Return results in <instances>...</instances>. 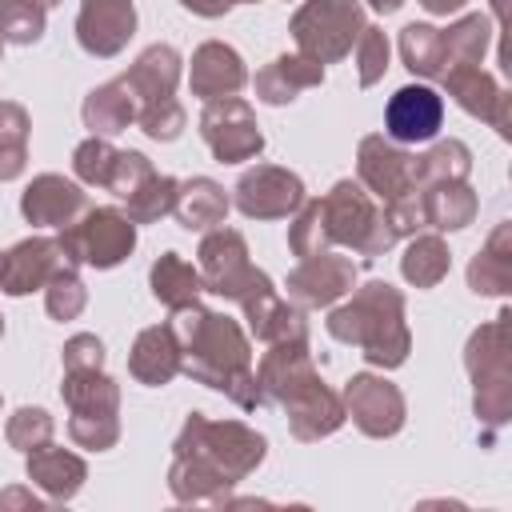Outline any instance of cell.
I'll return each instance as SVG.
<instances>
[{
  "instance_id": "e575fe53",
  "label": "cell",
  "mask_w": 512,
  "mask_h": 512,
  "mask_svg": "<svg viewBox=\"0 0 512 512\" xmlns=\"http://www.w3.org/2000/svg\"><path fill=\"white\" fill-rule=\"evenodd\" d=\"M468 172H472V148L456 136L436 140L428 152L416 156V192L444 180H468Z\"/></svg>"
},
{
  "instance_id": "7a4b0ae2",
  "label": "cell",
  "mask_w": 512,
  "mask_h": 512,
  "mask_svg": "<svg viewBox=\"0 0 512 512\" xmlns=\"http://www.w3.org/2000/svg\"><path fill=\"white\" fill-rule=\"evenodd\" d=\"M176 336H180V352L184 364L180 372L212 392H224L236 408L252 412L260 408V388H256V368H252V344L248 332L240 328V320L212 312L204 304L180 308L172 316Z\"/></svg>"
},
{
  "instance_id": "9a60e30c",
  "label": "cell",
  "mask_w": 512,
  "mask_h": 512,
  "mask_svg": "<svg viewBox=\"0 0 512 512\" xmlns=\"http://www.w3.org/2000/svg\"><path fill=\"white\" fill-rule=\"evenodd\" d=\"M440 84H444V92H448L468 116L492 124L504 140H512V120H508V104H512V96L496 84L492 72H484L480 64H452V68H444Z\"/></svg>"
},
{
  "instance_id": "7bdbcfd3",
  "label": "cell",
  "mask_w": 512,
  "mask_h": 512,
  "mask_svg": "<svg viewBox=\"0 0 512 512\" xmlns=\"http://www.w3.org/2000/svg\"><path fill=\"white\" fill-rule=\"evenodd\" d=\"M352 52H356V72H360V88H372V84H380L384 80V72H388V36H384V28H376V24H364V32L356 36V44H352Z\"/></svg>"
},
{
  "instance_id": "603a6c76",
  "label": "cell",
  "mask_w": 512,
  "mask_h": 512,
  "mask_svg": "<svg viewBox=\"0 0 512 512\" xmlns=\"http://www.w3.org/2000/svg\"><path fill=\"white\" fill-rule=\"evenodd\" d=\"M180 72H184V60L172 44H148L132 64L128 72L120 76L136 100V112L140 108H152V104H164V100H176V84H180Z\"/></svg>"
},
{
  "instance_id": "44dd1931",
  "label": "cell",
  "mask_w": 512,
  "mask_h": 512,
  "mask_svg": "<svg viewBox=\"0 0 512 512\" xmlns=\"http://www.w3.org/2000/svg\"><path fill=\"white\" fill-rule=\"evenodd\" d=\"M312 376H320L308 340H284V344H268V352L256 364V388L264 404H284L300 384H308Z\"/></svg>"
},
{
  "instance_id": "ac0fdd59",
  "label": "cell",
  "mask_w": 512,
  "mask_h": 512,
  "mask_svg": "<svg viewBox=\"0 0 512 512\" xmlns=\"http://www.w3.org/2000/svg\"><path fill=\"white\" fill-rule=\"evenodd\" d=\"M84 208H88V192L76 180L60 176V172H40L20 192V216L32 228H64Z\"/></svg>"
},
{
  "instance_id": "277c9868",
  "label": "cell",
  "mask_w": 512,
  "mask_h": 512,
  "mask_svg": "<svg viewBox=\"0 0 512 512\" xmlns=\"http://www.w3.org/2000/svg\"><path fill=\"white\" fill-rule=\"evenodd\" d=\"M508 308H500L488 324H480L464 344V368L472 376V412L488 428V440L496 428L512 420V352H508Z\"/></svg>"
},
{
  "instance_id": "7402d4cb",
  "label": "cell",
  "mask_w": 512,
  "mask_h": 512,
  "mask_svg": "<svg viewBox=\"0 0 512 512\" xmlns=\"http://www.w3.org/2000/svg\"><path fill=\"white\" fill-rule=\"evenodd\" d=\"M180 364H184V352H180V336H176L172 320L136 332L132 352H128V372H132L136 384L164 388L180 376Z\"/></svg>"
},
{
  "instance_id": "ffe728a7",
  "label": "cell",
  "mask_w": 512,
  "mask_h": 512,
  "mask_svg": "<svg viewBox=\"0 0 512 512\" xmlns=\"http://www.w3.org/2000/svg\"><path fill=\"white\" fill-rule=\"evenodd\" d=\"M64 264L68 260H64L56 236H28L0 256V292L4 296H28V292L44 288L52 280V272Z\"/></svg>"
},
{
  "instance_id": "ba28073f",
  "label": "cell",
  "mask_w": 512,
  "mask_h": 512,
  "mask_svg": "<svg viewBox=\"0 0 512 512\" xmlns=\"http://www.w3.org/2000/svg\"><path fill=\"white\" fill-rule=\"evenodd\" d=\"M196 268H200L204 292L232 300V304H248L256 292L272 288V276L248 260V240L224 224L204 232V240L196 248Z\"/></svg>"
},
{
  "instance_id": "8fae6325",
  "label": "cell",
  "mask_w": 512,
  "mask_h": 512,
  "mask_svg": "<svg viewBox=\"0 0 512 512\" xmlns=\"http://www.w3.org/2000/svg\"><path fill=\"white\" fill-rule=\"evenodd\" d=\"M304 200V180L280 164H252L232 188V204L248 220H288Z\"/></svg>"
},
{
  "instance_id": "f5cc1de1",
  "label": "cell",
  "mask_w": 512,
  "mask_h": 512,
  "mask_svg": "<svg viewBox=\"0 0 512 512\" xmlns=\"http://www.w3.org/2000/svg\"><path fill=\"white\" fill-rule=\"evenodd\" d=\"M0 48H4V40H0Z\"/></svg>"
},
{
  "instance_id": "f907efd6",
  "label": "cell",
  "mask_w": 512,
  "mask_h": 512,
  "mask_svg": "<svg viewBox=\"0 0 512 512\" xmlns=\"http://www.w3.org/2000/svg\"><path fill=\"white\" fill-rule=\"evenodd\" d=\"M368 8H372V12H380V16H392V12H400V8H404V0H368Z\"/></svg>"
},
{
  "instance_id": "5b68a950",
  "label": "cell",
  "mask_w": 512,
  "mask_h": 512,
  "mask_svg": "<svg viewBox=\"0 0 512 512\" xmlns=\"http://www.w3.org/2000/svg\"><path fill=\"white\" fill-rule=\"evenodd\" d=\"M320 236L324 248L340 244L364 260H376L396 244L380 200L360 180H336L328 196H320Z\"/></svg>"
},
{
  "instance_id": "4316f807",
  "label": "cell",
  "mask_w": 512,
  "mask_h": 512,
  "mask_svg": "<svg viewBox=\"0 0 512 512\" xmlns=\"http://www.w3.org/2000/svg\"><path fill=\"white\" fill-rule=\"evenodd\" d=\"M248 332L264 344H284V340H308V316L300 304L284 300L276 288L256 292L248 304H240Z\"/></svg>"
},
{
  "instance_id": "681fc988",
  "label": "cell",
  "mask_w": 512,
  "mask_h": 512,
  "mask_svg": "<svg viewBox=\"0 0 512 512\" xmlns=\"http://www.w3.org/2000/svg\"><path fill=\"white\" fill-rule=\"evenodd\" d=\"M468 0H420V8L428 12V16H452V12H460Z\"/></svg>"
},
{
  "instance_id": "f1b7e54d",
  "label": "cell",
  "mask_w": 512,
  "mask_h": 512,
  "mask_svg": "<svg viewBox=\"0 0 512 512\" xmlns=\"http://www.w3.org/2000/svg\"><path fill=\"white\" fill-rule=\"evenodd\" d=\"M468 288L476 296H508L512 292V220H500L484 248L468 260Z\"/></svg>"
},
{
  "instance_id": "f546056e",
  "label": "cell",
  "mask_w": 512,
  "mask_h": 512,
  "mask_svg": "<svg viewBox=\"0 0 512 512\" xmlns=\"http://www.w3.org/2000/svg\"><path fill=\"white\" fill-rule=\"evenodd\" d=\"M228 208H232V196L212 176H192V180H180L172 216L188 232H208V228H220L224 224Z\"/></svg>"
},
{
  "instance_id": "60d3db41",
  "label": "cell",
  "mask_w": 512,
  "mask_h": 512,
  "mask_svg": "<svg viewBox=\"0 0 512 512\" xmlns=\"http://www.w3.org/2000/svg\"><path fill=\"white\" fill-rule=\"evenodd\" d=\"M52 432H56V420H52L44 408H32V404L16 408V412L8 416V424H4V440H8L16 452H32V448L48 444Z\"/></svg>"
},
{
  "instance_id": "9c48e42d",
  "label": "cell",
  "mask_w": 512,
  "mask_h": 512,
  "mask_svg": "<svg viewBox=\"0 0 512 512\" xmlns=\"http://www.w3.org/2000/svg\"><path fill=\"white\" fill-rule=\"evenodd\" d=\"M364 24L368 20H364L360 0H304L292 12L288 32H292L300 56H308L316 64H336L352 52Z\"/></svg>"
},
{
  "instance_id": "cb8c5ba5",
  "label": "cell",
  "mask_w": 512,
  "mask_h": 512,
  "mask_svg": "<svg viewBox=\"0 0 512 512\" xmlns=\"http://www.w3.org/2000/svg\"><path fill=\"white\" fill-rule=\"evenodd\" d=\"M248 84V68L244 56L224 44V40H204L192 52V68H188V88L200 100H220V96H236Z\"/></svg>"
},
{
  "instance_id": "52a82bcc",
  "label": "cell",
  "mask_w": 512,
  "mask_h": 512,
  "mask_svg": "<svg viewBox=\"0 0 512 512\" xmlns=\"http://www.w3.org/2000/svg\"><path fill=\"white\" fill-rule=\"evenodd\" d=\"M64 260L72 268H116L132 256L136 248V224L128 220V212L112 208V204H100V208H84L72 224L60 228L56 236Z\"/></svg>"
},
{
  "instance_id": "7c38bea8",
  "label": "cell",
  "mask_w": 512,
  "mask_h": 512,
  "mask_svg": "<svg viewBox=\"0 0 512 512\" xmlns=\"http://www.w3.org/2000/svg\"><path fill=\"white\" fill-rule=\"evenodd\" d=\"M340 400H344L348 420H352L364 436H372V440H388V436H396V432L404 428V420H408L404 392H400L392 380L372 376V372H356V376H348Z\"/></svg>"
},
{
  "instance_id": "bcb514c9",
  "label": "cell",
  "mask_w": 512,
  "mask_h": 512,
  "mask_svg": "<svg viewBox=\"0 0 512 512\" xmlns=\"http://www.w3.org/2000/svg\"><path fill=\"white\" fill-rule=\"evenodd\" d=\"M60 360H64V372L104 368V344H100V336H92V332H76V336L64 340Z\"/></svg>"
},
{
  "instance_id": "ab89813d",
  "label": "cell",
  "mask_w": 512,
  "mask_h": 512,
  "mask_svg": "<svg viewBox=\"0 0 512 512\" xmlns=\"http://www.w3.org/2000/svg\"><path fill=\"white\" fill-rule=\"evenodd\" d=\"M84 304H88V288H84L80 272L72 264L56 268L52 280L44 284V308H48V316L64 324V320H76L84 312Z\"/></svg>"
},
{
  "instance_id": "d6a6232c",
  "label": "cell",
  "mask_w": 512,
  "mask_h": 512,
  "mask_svg": "<svg viewBox=\"0 0 512 512\" xmlns=\"http://www.w3.org/2000/svg\"><path fill=\"white\" fill-rule=\"evenodd\" d=\"M452 268V252L440 232H416L408 236V248L400 256V276L412 288H436Z\"/></svg>"
},
{
  "instance_id": "ee69618b",
  "label": "cell",
  "mask_w": 512,
  "mask_h": 512,
  "mask_svg": "<svg viewBox=\"0 0 512 512\" xmlns=\"http://www.w3.org/2000/svg\"><path fill=\"white\" fill-rule=\"evenodd\" d=\"M136 124H140V132H144L148 140L168 144V140H176V136L184 132L188 112H184V104H180V100H164V104L140 108V112H136Z\"/></svg>"
},
{
  "instance_id": "816d5d0a",
  "label": "cell",
  "mask_w": 512,
  "mask_h": 512,
  "mask_svg": "<svg viewBox=\"0 0 512 512\" xmlns=\"http://www.w3.org/2000/svg\"><path fill=\"white\" fill-rule=\"evenodd\" d=\"M0 336H4V316H0Z\"/></svg>"
},
{
  "instance_id": "74e56055",
  "label": "cell",
  "mask_w": 512,
  "mask_h": 512,
  "mask_svg": "<svg viewBox=\"0 0 512 512\" xmlns=\"http://www.w3.org/2000/svg\"><path fill=\"white\" fill-rule=\"evenodd\" d=\"M60 0H0V40L4 44H36L44 36L48 12Z\"/></svg>"
},
{
  "instance_id": "6da1fadb",
  "label": "cell",
  "mask_w": 512,
  "mask_h": 512,
  "mask_svg": "<svg viewBox=\"0 0 512 512\" xmlns=\"http://www.w3.org/2000/svg\"><path fill=\"white\" fill-rule=\"evenodd\" d=\"M268 456V440L244 420H208L188 412L172 440L168 492L180 504H224Z\"/></svg>"
},
{
  "instance_id": "3957f363",
  "label": "cell",
  "mask_w": 512,
  "mask_h": 512,
  "mask_svg": "<svg viewBox=\"0 0 512 512\" xmlns=\"http://www.w3.org/2000/svg\"><path fill=\"white\" fill-rule=\"evenodd\" d=\"M328 336L340 344L360 348V356L372 368H400L412 352V332L404 320V292L388 280H368L356 292H348L344 304H332L324 320Z\"/></svg>"
},
{
  "instance_id": "8d00e7d4",
  "label": "cell",
  "mask_w": 512,
  "mask_h": 512,
  "mask_svg": "<svg viewBox=\"0 0 512 512\" xmlns=\"http://www.w3.org/2000/svg\"><path fill=\"white\" fill-rule=\"evenodd\" d=\"M440 36H444L448 68L452 64H480L488 44H492V20L480 16V12H468V16L452 20L448 28H440Z\"/></svg>"
},
{
  "instance_id": "8992f818",
  "label": "cell",
  "mask_w": 512,
  "mask_h": 512,
  "mask_svg": "<svg viewBox=\"0 0 512 512\" xmlns=\"http://www.w3.org/2000/svg\"><path fill=\"white\" fill-rule=\"evenodd\" d=\"M60 396L68 404V436L88 452H108L120 440V384L104 368L64 372Z\"/></svg>"
},
{
  "instance_id": "c3c4849f",
  "label": "cell",
  "mask_w": 512,
  "mask_h": 512,
  "mask_svg": "<svg viewBox=\"0 0 512 512\" xmlns=\"http://www.w3.org/2000/svg\"><path fill=\"white\" fill-rule=\"evenodd\" d=\"M48 500H40V496H32L28 488H8V492H0V512H8V508H44Z\"/></svg>"
},
{
  "instance_id": "7dc6e473",
  "label": "cell",
  "mask_w": 512,
  "mask_h": 512,
  "mask_svg": "<svg viewBox=\"0 0 512 512\" xmlns=\"http://www.w3.org/2000/svg\"><path fill=\"white\" fill-rule=\"evenodd\" d=\"M236 4H256V0H180V8H188L192 16H204V20H216V16L232 12Z\"/></svg>"
},
{
  "instance_id": "b9f144b4",
  "label": "cell",
  "mask_w": 512,
  "mask_h": 512,
  "mask_svg": "<svg viewBox=\"0 0 512 512\" xmlns=\"http://www.w3.org/2000/svg\"><path fill=\"white\" fill-rule=\"evenodd\" d=\"M116 152H120V148H112L108 136H88V140H80L76 152H72V172H76V180H80V184H92V188H104Z\"/></svg>"
},
{
  "instance_id": "4dcf8cb0",
  "label": "cell",
  "mask_w": 512,
  "mask_h": 512,
  "mask_svg": "<svg viewBox=\"0 0 512 512\" xmlns=\"http://www.w3.org/2000/svg\"><path fill=\"white\" fill-rule=\"evenodd\" d=\"M80 120L92 136H120L128 132V124H136V100L128 92V84L116 76L100 88H92L80 104Z\"/></svg>"
},
{
  "instance_id": "d590c367",
  "label": "cell",
  "mask_w": 512,
  "mask_h": 512,
  "mask_svg": "<svg viewBox=\"0 0 512 512\" xmlns=\"http://www.w3.org/2000/svg\"><path fill=\"white\" fill-rule=\"evenodd\" d=\"M28 108L16 100H0V184L24 176L28 168Z\"/></svg>"
},
{
  "instance_id": "4fadbf2b",
  "label": "cell",
  "mask_w": 512,
  "mask_h": 512,
  "mask_svg": "<svg viewBox=\"0 0 512 512\" xmlns=\"http://www.w3.org/2000/svg\"><path fill=\"white\" fill-rule=\"evenodd\" d=\"M356 180H360L380 204L404 200V196L416 192V156H412L404 144H396V140L372 132V136H364L360 148H356Z\"/></svg>"
},
{
  "instance_id": "484cf974",
  "label": "cell",
  "mask_w": 512,
  "mask_h": 512,
  "mask_svg": "<svg viewBox=\"0 0 512 512\" xmlns=\"http://www.w3.org/2000/svg\"><path fill=\"white\" fill-rule=\"evenodd\" d=\"M324 84V64H316V60H308V56H300V52H284V56H276V60H268L260 72H256V80H252V88H256V100H264V104H272V108H284V104H292L300 92H308V88H320Z\"/></svg>"
},
{
  "instance_id": "f35d334b",
  "label": "cell",
  "mask_w": 512,
  "mask_h": 512,
  "mask_svg": "<svg viewBox=\"0 0 512 512\" xmlns=\"http://www.w3.org/2000/svg\"><path fill=\"white\" fill-rule=\"evenodd\" d=\"M176 192H180V180H176V176L152 172V176L124 200V212H128L132 224H156V220H164V216L176 208Z\"/></svg>"
},
{
  "instance_id": "1f68e13d",
  "label": "cell",
  "mask_w": 512,
  "mask_h": 512,
  "mask_svg": "<svg viewBox=\"0 0 512 512\" xmlns=\"http://www.w3.org/2000/svg\"><path fill=\"white\" fill-rule=\"evenodd\" d=\"M148 284H152V296L168 308V312H180V308H192L200 304V268H192L180 252H164L156 256L152 272H148Z\"/></svg>"
},
{
  "instance_id": "f6af8a7d",
  "label": "cell",
  "mask_w": 512,
  "mask_h": 512,
  "mask_svg": "<svg viewBox=\"0 0 512 512\" xmlns=\"http://www.w3.org/2000/svg\"><path fill=\"white\" fill-rule=\"evenodd\" d=\"M152 172H156V168H152V160H148L144 152H132V148H128V152H116V160H112V172H108V184H104V188H108L116 200H128V196H132V192H136Z\"/></svg>"
},
{
  "instance_id": "db71d44e",
  "label": "cell",
  "mask_w": 512,
  "mask_h": 512,
  "mask_svg": "<svg viewBox=\"0 0 512 512\" xmlns=\"http://www.w3.org/2000/svg\"><path fill=\"white\" fill-rule=\"evenodd\" d=\"M0 256H4V252H0Z\"/></svg>"
},
{
  "instance_id": "83f0119b",
  "label": "cell",
  "mask_w": 512,
  "mask_h": 512,
  "mask_svg": "<svg viewBox=\"0 0 512 512\" xmlns=\"http://www.w3.org/2000/svg\"><path fill=\"white\" fill-rule=\"evenodd\" d=\"M416 196H420L424 228H432V232H464L476 220V212H480V200H476V192H472L468 180L428 184Z\"/></svg>"
},
{
  "instance_id": "d4e9b609",
  "label": "cell",
  "mask_w": 512,
  "mask_h": 512,
  "mask_svg": "<svg viewBox=\"0 0 512 512\" xmlns=\"http://www.w3.org/2000/svg\"><path fill=\"white\" fill-rule=\"evenodd\" d=\"M24 472H28V480H32L52 504L72 500V496L84 488V480H88L84 456H76V452H68V448H56L52 440L40 444V448H32V452H24Z\"/></svg>"
},
{
  "instance_id": "836d02e7",
  "label": "cell",
  "mask_w": 512,
  "mask_h": 512,
  "mask_svg": "<svg viewBox=\"0 0 512 512\" xmlns=\"http://www.w3.org/2000/svg\"><path fill=\"white\" fill-rule=\"evenodd\" d=\"M400 60L412 76L420 80H440L444 68H448V56H444V36L436 24H408L400 32Z\"/></svg>"
},
{
  "instance_id": "5bb4252c",
  "label": "cell",
  "mask_w": 512,
  "mask_h": 512,
  "mask_svg": "<svg viewBox=\"0 0 512 512\" xmlns=\"http://www.w3.org/2000/svg\"><path fill=\"white\" fill-rule=\"evenodd\" d=\"M288 300L300 304V308H332L336 300H344L352 288H356V264L332 248L316 252V256H304L288 280Z\"/></svg>"
},
{
  "instance_id": "2e32d148",
  "label": "cell",
  "mask_w": 512,
  "mask_h": 512,
  "mask_svg": "<svg viewBox=\"0 0 512 512\" xmlns=\"http://www.w3.org/2000/svg\"><path fill=\"white\" fill-rule=\"evenodd\" d=\"M444 128V96L428 84H404L392 92L384 108V136L396 144H424L436 140Z\"/></svg>"
},
{
  "instance_id": "30bf717a",
  "label": "cell",
  "mask_w": 512,
  "mask_h": 512,
  "mask_svg": "<svg viewBox=\"0 0 512 512\" xmlns=\"http://www.w3.org/2000/svg\"><path fill=\"white\" fill-rule=\"evenodd\" d=\"M196 124H200V140L208 144L212 160H220V164H244L264 152V132L256 124V112L240 96L204 100V112Z\"/></svg>"
},
{
  "instance_id": "d6986e66",
  "label": "cell",
  "mask_w": 512,
  "mask_h": 512,
  "mask_svg": "<svg viewBox=\"0 0 512 512\" xmlns=\"http://www.w3.org/2000/svg\"><path fill=\"white\" fill-rule=\"evenodd\" d=\"M280 408L288 412V432H292L296 440H304V444L332 436V432L344 428V420H348L340 392H332V388L324 384V376H312L308 384H300Z\"/></svg>"
},
{
  "instance_id": "e0dca14e",
  "label": "cell",
  "mask_w": 512,
  "mask_h": 512,
  "mask_svg": "<svg viewBox=\"0 0 512 512\" xmlns=\"http://www.w3.org/2000/svg\"><path fill=\"white\" fill-rule=\"evenodd\" d=\"M136 36V4L132 0H80L76 40L88 56L108 60L128 48Z\"/></svg>"
}]
</instances>
